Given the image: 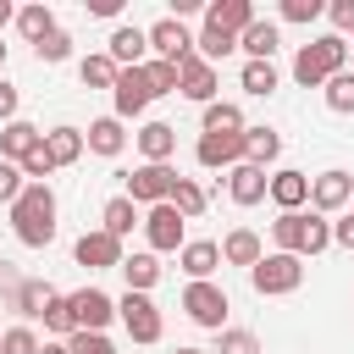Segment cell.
<instances>
[{"label":"cell","instance_id":"cell-45","mask_svg":"<svg viewBox=\"0 0 354 354\" xmlns=\"http://www.w3.org/2000/svg\"><path fill=\"white\" fill-rule=\"evenodd\" d=\"M66 348H72V354H116V343H111L105 332H72Z\"/></svg>","mask_w":354,"mask_h":354},{"label":"cell","instance_id":"cell-12","mask_svg":"<svg viewBox=\"0 0 354 354\" xmlns=\"http://www.w3.org/2000/svg\"><path fill=\"white\" fill-rule=\"evenodd\" d=\"M66 299H72L77 332H105V326L116 321V299H111L105 288H77V293H66Z\"/></svg>","mask_w":354,"mask_h":354},{"label":"cell","instance_id":"cell-44","mask_svg":"<svg viewBox=\"0 0 354 354\" xmlns=\"http://www.w3.org/2000/svg\"><path fill=\"white\" fill-rule=\"evenodd\" d=\"M28 188V177H22V166H11V160H0V205L11 210L17 205V194Z\"/></svg>","mask_w":354,"mask_h":354},{"label":"cell","instance_id":"cell-32","mask_svg":"<svg viewBox=\"0 0 354 354\" xmlns=\"http://www.w3.org/2000/svg\"><path fill=\"white\" fill-rule=\"evenodd\" d=\"M166 205H171V210H177L183 221H194V216H205L210 194H205V188H199L194 177H183V171H177V183H171V199H166Z\"/></svg>","mask_w":354,"mask_h":354},{"label":"cell","instance_id":"cell-42","mask_svg":"<svg viewBox=\"0 0 354 354\" xmlns=\"http://www.w3.org/2000/svg\"><path fill=\"white\" fill-rule=\"evenodd\" d=\"M0 354H39V332L22 326V321L6 326V332H0Z\"/></svg>","mask_w":354,"mask_h":354},{"label":"cell","instance_id":"cell-11","mask_svg":"<svg viewBox=\"0 0 354 354\" xmlns=\"http://www.w3.org/2000/svg\"><path fill=\"white\" fill-rule=\"evenodd\" d=\"M183 216L171 210V205H149L144 210V238H149V254H177L188 238H183Z\"/></svg>","mask_w":354,"mask_h":354},{"label":"cell","instance_id":"cell-36","mask_svg":"<svg viewBox=\"0 0 354 354\" xmlns=\"http://www.w3.org/2000/svg\"><path fill=\"white\" fill-rule=\"evenodd\" d=\"M116 72H122V66H116V61H111L105 50H100V55H83V61H77V77H83V88H111V83H116Z\"/></svg>","mask_w":354,"mask_h":354},{"label":"cell","instance_id":"cell-1","mask_svg":"<svg viewBox=\"0 0 354 354\" xmlns=\"http://www.w3.org/2000/svg\"><path fill=\"white\" fill-rule=\"evenodd\" d=\"M11 232L22 249H50L55 243V194L50 183H28L11 205Z\"/></svg>","mask_w":354,"mask_h":354},{"label":"cell","instance_id":"cell-33","mask_svg":"<svg viewBox=\"0 0 354 354\" xmlns=\"http://www.w3.org/2000/svg\"><path fill=\"white\" fill-rule=\"evenodd\" d=\"M199 127H205V133H243L249 122H243V111H238L232 100H210V105L199 111Z\"/></svg>","mask_w":354,"mask_h":354},{"label":"cell","instance_id":"cell-55","mask_svg":"<svg viewBox=\"0 0 354 354\" xmlns=\"http://www.w3.org/2000/svg\"><path fill=\"white\" fill-rule=\"evenodd\" d=\"M0 66H6V44H0Z\"/></svg>","mask_w":354,"mask_h":354},{"label":"cell","instance_id":"cell-5","mask_svg":"<svg viewBox=\"0 0 354 354\" xmlns=\"http://www.w3.org/2000/svg\"><path fill=\"white\" fill-rule=\"evenodd\" d=\"M227 310H232V299H227L221 282H188V288H183V315H188L194 326L221 332V326H227Z\"/></svg>","mask_w":354,"mask_h":354},{"label":"cell","instance_id":"cell-50","mask_svg":"<svg viewBox=\"0 0 354 354\" xmlns=\"http://www.w3.org/2000/svg\"><path fill=\"white\" fill-rule=\"evenodd\" d=\"M88 17H122V0H83Z\"/></svg>","mask_w":354,"mask_h":354},{"label":"cell","instance_id":"cell-38","mask_svg":"<svg viewBox=\"0 0 354 354\" xmlns=\"http://www.w3.org/2000/svg\"><path fill=\"white\" fill-rule=\"evenodd\" d=\"M321 100H326V111H337V116H354V72H337V77H326V83H321Z\"/></svg>","mask_w":354,"mask_h":354},{"label":"cell","instance_id":"cell-54","mask_svg":"<svg viewBox=\"0 0 354 354\" xmlns=\"http://www.w3.org/2000/svg\"><path fill=\"white\" fill-rule=\"evenodd\" d=\"M348 72H354V44H348Z\"/></svg>","mask_w":354,"mask_h":354},{"label":"cell","instance_id":"cell-27","mask_svg":"<svg viewBox=\"0 0 354 354\" xmlns=\"http://www.w3.org/2000/svg\"><path fill=\"white\" fill-rule=\"evenodd\" d=\"M277 155H282V133H277V127H243V160H249V166L271 171Z\"/></svg>","mask_w":354,"mask_h":354},{"label":"cell","instance_id":"cell-29","mask_svg":"<svg viewBox=\"0 0 354 354\" xmlns=\"http://www.w3.org/2000/svg\"><path fill=\"white\" fill-rule=\"evenodd\" d=\"M55 28H61V22H55V11H50L44 0H28V6H17V33H22L28 44H44Z\"/></svg>","mask_w":354,"mask_h":354},{"label":"cell","instance_id":"cell-26","mask_svg":"<svg viewBox=\"0 0 354 354\" xmlns=\"http://www.w3.org/2000/svg\"><path fill=\"white\" fill-rule=\"evenodd\" d=\"M249 22H254V6H249V0H210V6H205V28H221V33H232V39H238Z\"/></svg>","mask_w":354,"mask_h":354},{"label":"cell","instance_id":"cell-35","mask_svg":"<svg viewBox=\"0 0 354 354\" xmlns=\"http://www.w3.org/2000/svg\"><path fill=\"white\" fill-rule=\"evenodd\" d=\"M232 50H238V39H232V33H221V28H199V33H194V55H199V61H210V66H216V61H227Z\"/></svg>","mask_w":354,"mask_h":354},{"label":"cell","instance_id":"cell-21","mask_svg":"<svg viewBox=\"0 0 354 354\" xmlns=\"http://www.w3.org/2000/svg\"><path fill=\"white\" fill-rule=\"evenodd\" d=\"M177 266L188 271V282H210L216 266H221V249H216L210 238H188V243L177 249Z\"/></svg>","mask_w":354,"mask_h":354},{"label":"cell","instance_id":"cell-40","mask_svg":"<svg viewBox=\"0 0 354 354\" xmlns=\"http://www.w3.org/2000/svg\"><path fill=\"white\" fill-rule=\"evenodd\" d=\"M144 83H149V94H177V61H144Z\"/></svg>","mask_w":354,"mask_h":354},{"label":"cell","instance_id":"cell-7","mask_svg":"<svg viewBox=\"0 0 354 354\" xmlns=\"http://www.w3.org/2000/svg\"><path fill=\"white\" fill-rule=\"evenodd\" d=\"M127 188V199L138 205V210H149V205H166L171 199V183H177V166H133L127 177H122Z\"/></svg>","mask_w":354,"mask_h":354},{"label":"cell","instance_id":"cell-16","mask_svg":"<svg viewBox=\"0 0 354 354\" xmlns=\"http://www.w3.org/2000/svg\"><path fill=\"white\" fill-rule=\"evenodd\" d=\"M133 144H138L144 166H171V155H177V127H171V122H144V127L133 133Z\"/></svg>","mask_w":354,"mask_h":354},{"label":"cell","instance_id":"cell-10","mask_svg":"<svg viewBox=\"0 0 354 354\" xmlns=\"http://www.w3.org/2000/svg\"><path fill=\"white\" fill-rule=\"evenodd\" d=\"M144 39H149V55H155V61H177V66H183V61L194 55V33H188L177 17L149 22V28H144Z\"/></svg>","mask_w":354,"mask_h":354},{"label":"cell","instance_id":"cell-23","mask_svg":"<svg viewBox=\"0 0 354 354\" xmlns=\"http://www.w3.org/2000/svg\"><path fill=\"white\" fill-rule=\"evenodd\" d=\"M133 227H144V210H138L127 194H116V199H105V205H100V232H111V238L122 243Z\"/></svg>","mask_w":354,"mask_h":354},{"label":"cell","instance_id":"cell-52","mask_svg":"<svg viewBox=\"0 0 354 354\" xmlns=\"http://www.w3.org/2000/svg\"><path fill=\"white\" fill-rule=\"evenodd\" d=\"M39 354H72L66 343H39Z\"/></svg>","mask_w":354,"mask_h":354},{"label":"cell","instance_id":"cell-14","mask_svg":"<svg viewBox=\"0 0 354 354\" xmlns=\"http://www.w3.org/2000/svg\"><path fill=\"white\" fill-rule=\"evenodd\" d=\"M72 260H77L83 271H116V266H122V243L94 227V232H83V238L72 243Z\"/></svg>","mask_w":354,"mask_h":354},{"label":"cell","instance_id":"cell-56","mask_svg":"<svg viewBox=\"0 0 354 354\" xmlns=\"http://www.w3.org/2000/svg\"><path fill=\"white\" fill-rule=\"evenodd\" d=\"M0 282H6V277H0Z\"/></svg>","mask_w":354,"mask_h":354},{"label":"cell","instance_id":"cell-31","mask_svg":"<svg viewBox=\"0 0 354 354\" xmlns=\"http://www.w3.org/2000/svg\"><path fill=\"white\" fill-rule=\"evenodd\" d=\"M44 155H50V166L61 171V166H72V160H83V127H50L44 133Z\"/></svg>","mask_w":354,"mask_h":354},{"label":"cell","instance_id":"cell-30","mask_svg":"<svg viewBox=\"0 0 354 354\" xmlns=\"http://www.w3.org/2000/svg\"><path fill=\"white\" fill-rule=\"evenodd\" d=\"M39 138H44V127H33V122H22V116H17V122H6V127H0V160H11V166H17L28 149H39Z\"/></svg>","mask_w":354,"mask_h":354},{"label":"cell","instance_id":"cell-34","mask_svg":"<svg viewBox=\"0 0 354 354\" xmlns=\"http://www.w3.org/2000/svg\"><path fill=\"white\" fill-rule=\"evenodd\" d=\"M277 66L271 61H243V72H238V88L243 94H254V100H266V94H277Z\"/></svg>","mask_w":354,"mask_h":354},{"label":"cell","instance_id":"cell-51","mask_svg":"<svg viewBox=\"0 0 354 354\" xmlns=\"http://www.w3.org/2000/svg\"><path fill=\"white\" fill-rule=\"evenodd\" d=\"M6 22H17V6H11V0H0V28H6Z\"/></svg>","mask_w":354,"mask_h":354},{"label":"cell","instance_id":"cell-28","mask_svg":"<svg viewBox=\"0 0 354 354\" xmlns=\"http://www.w3.org/2000/svg\"><path fill=\"white\" fill-rule=\"evenodd\" d=\"M122 282H127V293H149L155 282H160V254H149V249H138V254H122Z\"/></svg>","mask_w":354,"mask_h":354},{"label":"cell","instance_id":"cell-49","mask_svg":"<svg viewBox=\"0 0 354 354\" xmlns=\"http://www.w3.org/2000/svg\"><path fill=\"white\" fill-rule=\"evenodd\" d=\"M332 243H337V249H348V254H354V210H348V216H337V221H332Z\"/></svg>","mask_w":354,"mask_h":354},{"label":"cell","instance_id":"cell-22","mask_svg":"<svg viewBox=\"0 0 354 354\" xmlns=\"http://www.w3.org/2000/svg\"><path fill=\"white\" fill-rule=\"evenodd\" d=\"M238 50H243L249 61H271V55L282 50V28H277V22H266V17H254V22L238 33Z\"/></svg>","mask_w":354,"mask_h":354},{"label":"cell","instance_id":"cell-37","mask_svg":"<svg viewBox=\"0 0 354 354\" xmlns=\"http://www.w3.org/2000/svg\"><path fill=\"white\" fill-rule=\"evenodd\" d=\"M39 321H44V332H55V343H66V337L77 332V321H72V299H66V293H55V299L44 304Z\"/></svg>","mask_w":354,"mask_h":354},{"label":"cell","instance_id":"cell-47","mask_svg":"<svg viewBox=\"0 0 354 354\" xmlns=\"http://www.w3.org/2000/svg\"><path fill=\"white\" fill-rule=\"evenodd\" d=\"M326 22H332L337 39H348V33H354V0H332V6H326Z\"/></svg>","mask_w":354,"mask_h":354},{"label":"cell","instance_id":"cell-6","mask_svg":"<svg viewBox=\"0 0 354 354\" xmlns=\"http://www.w3.org/2000/svg\"><path fill=\"white\" fill-rule=\"evenodd\" d=\"M116 321L127 326L133 343H160V332H166L160 304H155L149 293H122V299H116Z\"/></svg>","mask_w":354,"mask_h":354},{"label":"cell","instance_id":"cell-8","mask_svg":"<svg viewBox=\"0 0 354 354\" xmlns=\"http://www.w3.org/2000/svg\"><path fill=\"white\" fill-rule=\"evenodd\" d=\"M149 83H144V66H122L116 72V83H111V116L116 122H133V116H144L149 111Z\"/></svg>","mask_w":354,"mask_h":354},{"label":"cell","instance_id":"cell-2","mask_svg":"<svg viewBox=\"0 0 354 354\" xmlns=\"http://www.w3.org/2000/svg\"><path fill=\"white\" fill-rule=\"evenodd\" d=\"M271 243H277L282 254L310 260V254L332 249V221H326V216H315V210H282V216L271 221Z\"/></svg>","mask_w":354,"mask_h":354},{"label":"cell","instance_id":"cell-3","mask_svg":"<svg viewBox=\"0 0 354 354\" xmlns=\"http://www.w3.org/2000/svg\"><path fill=\"white\" fill-rule=\"evenodd\" d=\"M337 72H348V39L321 33V39H310V44L293 50V83H299V88H321V83L337 77Z\"/></svg>","mask_w":354,"mask_h":354},{"label":"cell","instance_id":"cell-4","mask_svg":"<svg viewBox=\"0 0 354 354\" xmlns=\"http://www.w3.org/2000/svg\"><path fill=\"white\" fill-rule=\"evenodd\" d=\"M299 282H304V260H299V254H282V249H271V254H260V260L249 266V288H254L260 299L299 293Z\"/></svg>","mask_w":354,"mask_h":354},{"label":"cell","instance_id":"cell-15","mask_svg":"<svg viewBox=\"0 0 354 354\" xmlns=\"http://www.w3.org/2000/svg\"><path fill=\"white\" fill-rule=\"evenodd\" d=\"M177 94H183V100H194V105L205 111V105L216 100V66H210V61H199V55H188V61L177 66Z\"/></svg>","mask_w":354,"mask_h":354},{"label":"cell","instance_id":"cell-9","mask_svg":"<svg viewBox=\"0 0 354 354\" xmlns=\"http://www.w3.org/2000/svg\"><path fill=\"white\" fill-rule=\"evenodd\" d=\"M348 199H354V177H348L343 166H326V171L310 177V210H315V216H337Z\"/></svg>","mask_w":354,"mask_h":354},{"label":"cell","instance_id":"cell-46","mask_svg":"<svg viewBox=\"0 0 354 354\" xmlns=\"http://www.w3.org/2000/svg\"><path fill=\"white\" fill-rule=\"evenodd\" d=\"M17 166H22V177H28V183H44V177L55 171V166H50V155H44V138H39V149H28Z\"/></svg>","mask_w":354,"mask_h":354},{"label":"cell","instance_id":"cell-19","mask_svg":"<svg viewBox=\"0 0 354 354\" xmlns=\"http://www.w3.org/2000/svg\"><path fill=\"white\" fill-rule=\"evenodd\" d=\"M105 55H111L116 66H144V61H149V39H144V28H133V22H116V28H111V44H105Z\"/></svg>","mask_w":354,"mask_h":354},{"label":"cell","instance_id":"cell-13","mask_svg":"<svg viewBox=\"0 0 354 354\" xmlns=\"http://www.w3.org/2000/svg\"><path fill=\"white\" fill-rule=\"evenodd\" d=\"M194 160H199L205 171H232V166L243 160V133H199Z\"/></svg>","mask_w":354,"mask_h":354},{"label":"cell","instance_id":"cell-48","mask_svg":"<svg viewBox=\"0 0 354 354\" xmlns=\"http://www.w3.org/2000/svg\"><path fill=\"white\" fill-rule=\"evenodd\" d=\"M17 105H22L17 83H11V77H0V127H6V122H17Z\"/></svg>","mask_w":354,"mask_h":354},{"label":"cell","instance_id":"cell-25","mask_svg":"<svg viewBox=\"0 0 354 354\" xmlns=\"http://www.w3.org/2000/svg\"><path fill=\"white\" fill-rule=\"evenodd\" d=\"M50 299H55V288H50V282H39V277H22V282H11V310L22 315V326H28V321H39Z\"/></svg>","mask_w":354,"mask_h":354},{"label":"cell","instance_id":"cell-24","mask_svg":"<svg viewBox=\"0 0 354 354\" xmlns=\"http://www.w3.org/2000/svg\"><path fill=\"white\" fill-rule=\"evenodd\" d=\"M216 249H221V266H243V271L266 254V243H260V232H254V227H232Z\"/></svg>","mask_w":354,"mask_h":354},{"label":"cell","instance_id":"cell-39","mask_svg":"<svg viewBox=\"0 0 354 354\" xmlns=\"http://www.w3.org/2000/svg\"><path fill=\"white\" fill-rule=\"evenodd\" d=\"M210 354H260V337H254V332H243V326H221Z\"/></svg>","mask_w":354,"mask_h":354},{"label":"cell","instance_id":"cell-17","mask_svg":"<svg viewBox=\"0 0 354 354\" xmlns=\"http://www.w3.org/2000/svg\"><path fill=\"white\" fill-rule=\"evenodd\" d=\"M266 183H271V171H260V166L238 160V166L227 171V199H232L238 210H249V205H260V199H266Z\"/></svg>","mask_w":354,"mask_h":354},{"label":"cell","instance_id":"cell-18","mask_svg":"<svg viewBox=\"0 0 354 354\" xmlns=\"http://www.w3.org/2000/svg\"><path fill=\"white\" fill-rule=\"evenodd\" d=\"M266 199H271L277 210H304V205H310V177H304V171H293V166H282V171H271Z\"/></svg>","mask_w":354,"mask_h":354},{"label":"cell","instance_id":"cell-20","mask_svg":"<svg viewBox=\"0 0 354 354\" xmlns=\"http://www.w3.org/2000/svg\"><path fill=\"white\" fill-rule=\"evenodd\" d=\"M83 149H88V155L116 160V155L127 149V122H116V116H94V122H88V133H83Z\"/></svg>","mask_w":354,"mask_h":354},{"label":"cell","instance_id":"cell-43","mask_svg":"<svg viewBox=\"0 0 354 354\" xmlns=\"http://www.w3.org/2000/svg\"><path fill=\"white\" fill-rule=\"evenodd\" d=\"M282 22H299V28H310L315 17H326V6L321 0H282V11H277Z\"/></svg>","mask_w":354,"mask_h":354},{"label":"cell","instance_id":"cell-41","mask_svg":"<svg viewBox=\"0 0 354 354\" xmlns=\"http://www.w3.org/2000/svg\"><path fill=\"white\" fill-rule=\"evenodd\" d=\"M33 55H39V66H61V61L72 55V33H66V28H55L44 44H33Z\"/></svg>","mask_w":354,"mask_h":354},{"label":"cell","instance_id":"cell-53","mask_svg":"<svg viewBox=\"0 0 354 354\" xmlns=\"http://www.w3.org/2000/svg\"><path fill=\"white\" fill-rule=\"evenodd\" d=\"M171 354H205V348H171Z\"/></svg>","mask_w":354,"mask_h":354}]
</instances>
